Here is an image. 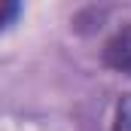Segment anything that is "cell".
<instances>
[{
    "label": "cell",
    "mask_w": 131,
    "mask_h": 131,
    "mask_svg": "<svg viewBox=\"0 0 131 131\" xmlns=\"http://www.w3.org/2000/svg\"><path fill=\"white\" fill-rule=\"evenodd\" d=\"M104 61H107V67H113V70L131 76V25L122 28V31H116L107 40V46H104Z\"/></svg>",
    "instance_id": "1"
},
{
    "label": "cell",
    "mask_w": 131,
    "mask_h": 131,
    "mask_svg": "<svg viewBox=\"0 0 131 131\" xmlns=\"http://www.w3.org/2000/svg\"><path fill=\"white\" fill-rule=\"evenodd\" d=\"M113 131H131V95H122V98H119V104H116Z\"/></svg>",
    "instance_id": "2"
}]
</instances>
